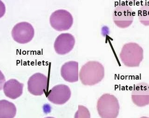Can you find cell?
I'll use <instances>...</instances> for the list:
<instances>
[{
    "mask_svg": "<svg viewBox=\"0 0 149 118\" xmlns=\"http://www.w3.org/2000/svg\"><path fill=\"white\" fill-rule=\"evenodd\" d=\"M149 118V117H146V116H143V117H141V118Z\"/></svg>",
    "mask_w": 149,
    "mask_h": 118,
    "instance_id": "obj_18",
    "label": "cell"
},
{
    "mask_svg": "<svg viewBox=\"0 0 149 118\" xmlns=\"http://www.w3.org/2000/svg\"><path fill=\"white\" fill-rule=\"evenodd\" d=\"M75 42L74 37L72 34L67 33L60 34L54 45L55 51L60 55L68 54L73 49Z\"/></svg>",
    "mask_w": 149,
    "mask_h": 118,
    "instance_id": "obj_10",
    "label": "cell"
},
{
    "mask_svg": "<svg viewBox=\"0 0 149 118\" xmlns=\"http://www.w3.org/2000/svg\"><path fill=\"white\" fill-rule=\"evenodd\" d=\"M6 12L5 5L1 1H0V18L4 15Z\"/></svg>",
    "mask_w": 149,
    "mask_h": 118,
    "instance_id": "obj_16",
    "label": "cell"
},
{
    "mask_svg": "<svg viewBox=\"0 0 149 118\" xmlns=\"http://www.w3.org/2000/svg\"><path fill=\"white\" fill-rule=\"evenodd\" d=\"M5 82H6V79L4 75L2 73L1 70H0V90L3 89V87Z\"/></svg>",
    "mask_w": 149,
    "mask_h": 118,
    "instance_id": "obj_17",
    "label": "cell"
},
{
    "mask_svg": "<svg viewBox=\"0 0 149 118\" xmlns=\"http://www.w3.org/2000/svg\"><path fill=\"white\" fill-rule=\"evenodd\" d=\"M78 63L76 61H70L63 65L61 69V75L66 82L75 83L79 79Z\"/></svg>",
    "mask_w": 149,
    "mask_h": 118,
    "instance_id": "obj_11",
    "label": "cell"
},
{
    "mask_svg": "<svg viewBox=\"0 0 149 118\" xmlns=\"http://www.w3.org/2000/svg\"><path fill=\"white\" fill-rule=\"evenodd\" d=\"M70 87L65 84H58L49 91L48 100L54 104L62 105L67 102L71 98Z\"/></svg>",
    "mask_w": 149,
    "mask_h": 118,
    "instance_id": "obj_8",
    "label": "cell"
},
{
    "mask_svg": "<svg viewBox=\"0 0 149 118\" xmlns=\"http://www.w3.org/2000/svg\"><path fill=\"white\" fill-rule=\"evenodd\" d=\"M119 56L126 67H139L143 59V50L138 44L130 42L123 45Z\"/></svg>",
    "mask_w": 149,
    "mask_h": 118,
    "instance_id": "obj_2",
    "label": "cell"
},
{
    "mask_svg": "<svg viewBox=\"0 0 149 118\" xmlns=\"http://www.w3.org/2000/svg\"><path fill=\"white\" fill-rule=\"evenodd\" d=\"M97 110L101 118H117L120 110L118 98L111 94H104L98 100Z\"/></svg>",
    "mask_w": 149,
    "mask_h": 118,
    "instance_id": "obj_3",
    "label": "cell"
},
{
    "mask_svg": "<svg viewBox=\"0 0 149 118\" xmlns=\"http://www.w3.org/2000/svg\"><path fill=\"white\" fill-rule=\"evenodd\" d=\"M133 103L138 107H143L149 105V86L144 82L135 84L132 90Z\"/></svg>",
    "mask_w": 149,
    "mask_h": 118,
    "instance_id": "obj_9",
    "label": "cell"
},
{
    "mask_svg": "<svg viewBox=\"0 0 149 118\" xmlns=\"http://www.w3.org/2000/svg\"><path fill=\"white\" fill-rule=\"evenodd\" d=\"M104 75V68L101 63L97 61H90L81 67L79 78L84 85L92 86L101 82Z\"/></svg>",
    "mask_w": 149,
    "mask_h": 118,
    "instance_id": "obj_1",
    "label": "cell"
},
{
    "mask_svg": "<svg viewBox=\"0 0 149 118\" xmlns=\"http://www.w3.org/2000/svg\"><path fill=\"white\" fill-rule=\"evenodd\" d=\"M54 118V117H46V118Z\"/></svg>",
    "mask_w": 149,
    "mask_h": 118,
    "instance_id": "obj_19",
    "label": "cell"
},
{
    "mask_svg": "<svg viewBox=\"0 0 149 118\" xmlns=\"http://www.w3.org/2000/svg\"><path fill=\"white\" fill-rule=\"evenodd\" d=\"M48 83L47 76L41 73H36L28 80V90L34 96H41L46 91Z\"/></svg>",
    "mask_w": 149,
    "mask_h": 118,
    "instance_id": "obj_7",
    "label": "cell"
},
{
    "mask_svg": "<svg viewBox=\"0 0 149 118\" xmlns=\"http://www.w3.org/2000/svg\"><path fill=\"white\" fill-rule=\"evenodd\" d=\"M51 27L57 31L70 29L73 23V18L71 13L64 9H59L51 14L49 19Z\"/></svg>",
    "mask_w": 149,
    "mask_h": 118,
    "instance_id": "obj_5",
    "label": "cell"
},
{
    "mask_svg": "<svg viewBox=\"0 0 149 118\" xmlns=\"http://www.w3.org/2000/svg\"><path fill=\"white\" fill-rule=\"evenodd\" d=\"M114 23L120 28L129 27L134 20V12L130 6L125 4L118 5L112 14Z\"/></svg>",
    "mask_w": 149,
    "mask_h": 118,
    "instance_id": "obj_4",
    "label": "cell"
},
{
    "mask_svg": "<svg viewBox=\"0 0 149 118\" xmlns=\"http://www.w3.org/2000/svg\"><path fill=\"white\" fill-rule=\"evenodd\" d=\"M91 118V113L87 108L84 105H78V109L74 114V118Z\"/></svg>",
    "mask_w": 149,
    "mask_h": 118,
    "instance_id": "obj_15",
    "label": "cell"
},
{
    "mask_svg": "<svg viewBox=\"0 0 149 118\" xmlns=\"http://www.w3.org/2000/svg\"><path fill=\"white\" fill-rule=\"evenodd\" d=\"M24 84L15 79H11L5 83L3 90L5 95L8 98L15 100L22 96Z\"/></svg>",
    "mask_w": 149,
    "mask_h": 118,
    "instance_id": "obj_12",
    "label": "cell"
},
{
    "mask_svg": "<svg viewBox=\"0 0 149 118\" xmlns=\"http://www.w3.org/2000/svg\"><path fill=\"white\" fill-rule=\"evenodd\" d=\"M11 34L15 41L24 44L31 41L35 35V30L30 23L22 22L15 25L12 30Z\"/></svg>",
    "mask_w": 149,
    "mask_h": 118,
    "instance_id": "obj_6",
    "label": "cell"
},
{
    "mask_svg": "<svg viewBox=\"0 0 149 118\" xmlns=\"http://www.w3.org/2000/svg\"><path fill=\"white\" fill-rule=\"evenodd\" d=\"M17 109L12 102L7 100H0V118H14Z\"/></svg>",
    "mask_w": 149,
    "mask_h": 118,
    "instance_id": "obj_13",
    "label": "cell"
},
{
    "mask_svg": "<svg viewBox=\"0 0 149 118\" xmlns=\"http://www.w3.org/2000/svg\"><path fill=\"white\" fill-rule=\"evenodd\" d=\"M140 22L144 26H149V2L142 5L138 11Z\"/></svg>",
    "mask_w": 149,
    "mask_h": 118,
    "instance_id": "obj_14",
    "label": "cell"
}]
</instances>
